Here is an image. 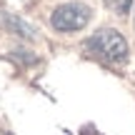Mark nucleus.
Returning a JSON list of instances; mask_svg holds the SVG:
<instances>
[{"instance_id":"nucleus-1","label":"nucleus","mask_w":135,"mask_h":135,"mask_svg":"<svg viewBox=\"0 0 135 135\" xmlns=\"http://www.w3.org/2000/svg\"><path fill=\"white\" fill-rule=\"evenodd\" d=\"M88 53H93L95 58H100L103 63H110V65H123L128 58V43L118 30L113 28H103L98 30L93 38H88L85 43Z\"/></svg>"},{"instance_id":"nucleus-3","label":"nucleus","mask_w":135,"mask_h":135,"mask_svg":"<svg viewBox=\"0 0 135 135\" xmlns=\"http://www.w3.org/2000/svg\"><path fill=\"white\" fill-rule=\"evenodd\" d=\"M108 3H110V5H113V10H118V13H128L133 0H108Z\"/></svg>"},{"instance_id":"nucleus-2","label":"nucleus","mask_w":135,"mask_h":135,"mask_svg":"<svg viewBox=\"0 0 135 135\" xmlns=\"http://www.w3.org/2000/svg\"><path fill=\"white\" fill-rule=\"evenodd\" d=\"M90 23V8L83 3H65L58 5L50 15V25L55 30H63V33H73V30H83Z\"/></svg>"}]
</instances>
